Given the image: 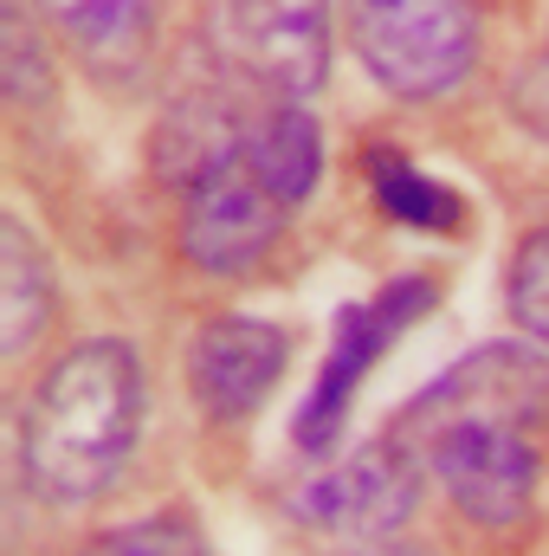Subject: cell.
<instances>
[{"label":"cell","mask_w":549,"mask_h":556,"mask_svg":"<svg viewBox=\"0 0 549 556\" xmlns=\"http://www.w3.org/2000/svg\"><path fill=\"white\" fill-rule=\"evenodd\" d=\"M511 317H518V330L531 343L549 350V227L531 233L518 247V260H511Z\"/></svg>","instance_id":"14"},{"label":"cell","mask_w":549,"mask_h":556,"mask_svg":"<svg viewBox=\"0 0 549 556\" xmlns=\"http://www.w3.org/2000/svg\"><path fill=\"white\" fill-rule=\"evenodd\" d=\"M433 298H439V285L426 273H408V278H388L375 298H362V304H349V311L336 317V343H330L323 376H317V389H310V402H304V415H297L304 453H330V446H336L349 402L362 395V376L388 356V343H395L401 330H413V324L433 311Z\"/></svg>","instance_id":"4"},{"label":"cell","mask_w":549,"mask_h":556,"mask_svg":"<svg viewBox=\"0 0 549 556\" xmlns=\"http://www.w3.org/2000/svg\"><path fill=\"white\" fill-rule=\"evenodd\" d=\"M549 402V369L524 350V343H491V350H472L465 363H452L433 389H420L408 408L395 415L388 440L408 446L420 459V446L459 420H531L544 415Z\"/></svg>","instance_id":"6"},{"label":"cell","mask_w":549,"mask_h":556,"mask_svg":"<svg viewBox=\"0 0 549 556\" xmlns=\"http://www.w3.org/2000/svg\"><path fill=\"white\" fill-rule=\"evenodd\" d=\"M413 498H420V459L395 440H375L310 485V518L336 538L382 544L413 518Z\"/></svg>","instance_id":"9"},{"label":"cell","mask_w":549,"mask_h":556,"mask_svg":"<svg viewBox=\"0 0 549 556\" xmlns=\"http://www.w3.org/2000/svg\"><path fill=\"white\" fill-rule=\"evenodd\" d=\"M104 551H201V531L188 518H142L104 538Z\"/></svg>","instance_id":"15"},{"label":"cell","mask_w":549,"mask_h":556,"mask_svg":"<svg viewBox=\"0 0 549 556\" xmlns=\"http://www.w3.org/2000/svg\"><path fill=\"white\" fill-rule=\"evenodd\" d=\"M142 427V369L117 337L65 350L20 408V479L46 505H91L124 472Z\"/></svg>","instance_id":"1"},{"label":"cell","mask_w":549,"mask_h":556,"mask_svg":"<svg viewBox=\"0 0 549 556\" xmlns=\"http://www.w3.org/2000/svg\"><path fill=\"white\" fill-rule=\"evenodd\" d=\"M39 13L72 39V46H85L91 59L104 52H130L142 33H149V20L162 13V0H39Z\"/></svg>","instance_id":"12"},{"label":"cell","mask_w":549,"mask_h":556,"mask_svg":"<svg viewBox=\"0 0 549 556\" xmlns=\"http://www.w3.org/2000/svg\"><path fill=\"white\" fill-rule=\"evenodd\" d=\"M420 466L472 525H518L537 492V446L524 420H459L420 446Z\"/></svg>","instance_id":"5"},{"label":"cell","mask_w":549,"mask_h":556,"mask_svg":"<svg viewBox=\"0 0 549 556\" xmlns=\"http://www.w3.org/2000/svg\"><path fill=\"white\" fill-rule=\"evenodd\" d=\"M291 363V337L266 317H214L188 350V389L207 420H246L266 408Z\"/></svg>","instance_id":"8"},{"label":"cell","mask_w":549,"mask_h":556,"mask_svg":"<svg viewBox=\"0 0 549 556\" xmlns=\"http://www.w3.org/2000/svg\"><path fill=\"white\" fill-rule=\"evenodd\" d=\"M369 168H375V194H382V207H388L395 220H408V227H433V233H452V227L465 220L459 194L439 188L433 175L408 168L401 155H369Z\"/></svg>","instance_id":"13"},{"label":"cell","mask_w":549,"mask_h":556,"mask_svg":"<svg viewBox=\"0 0 549 556\" xmlns=\"http://www.w3.org/2000/svg\"><path fill=\"white\" fill-rule=\"evenodd\" d=\"M240 162L272 188L284 207L310 201V188H317V175H323V130H317V117L304 111V98H272V111L246 124Z\"/></svg>","instance_id":"10"},{"label":"cell","mask_w":549,"mask_h":556,"mask_svg":"<svg viewBox=\"0 0 549 556\" xmlns=\"http://www.w3.org/2000/svg\"><path fill=\"white\" fill-rule=\"evenodd\" d=\"M284 201L233 155H220L194 188H188V207H181V253L201 266V273H246L253 260H266L284 227Z\"/></svg>","instance_id":"7"},{"label":"cell","mask_w":549,"mask_h":556,"mask_svg":"<svg viewBox=\"0 0 549 556\" xmlns=\"http://www.w3.org/2000/svg\"><path fill=\"white\" fill-rule=\"evenodd\" d=\"M356 59L395 98H439L472 72L478 7L472 0H349Z\"/></svg>","instance_id":"2"},{"label":"cell","mask_w":549,"mask_h":556,"mask_svg":"<svg viewBox=\"0 0 549 556\" xmlns=\"http://www.w3.org/2000/svg\"><path fill=\"white\" fill-rule=\"evenodd\" d=\"M207 33L220 65L266 98H310L330 72V0H214Z\"/></svg>","instance_id":"3"},{"label":"cell","mask_w":549,"mask_h":556,"mask_svg":"<svg viewBox=\"0 0 549 556\" xmlns=\"http://www.w3.org/2000/svg\"><path fill=\"white\" fill-rule=\"evenodd\" d=\"M46 317H52V266L39 260V247L20 220H0V343H7V356L33 350Z\"/></svg>","instance_id":"11"}]
</instances>
